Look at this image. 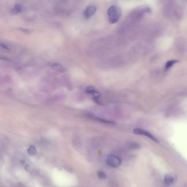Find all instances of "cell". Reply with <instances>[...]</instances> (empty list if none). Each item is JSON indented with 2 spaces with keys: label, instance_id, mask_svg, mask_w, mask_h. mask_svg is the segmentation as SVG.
Wrapping results in <instances>:
<instances>
[{
  "label": "cell",
  "instance_id": "cell-10",
  "mask_svg": "<svg viewBox=\"0 0 187 187\" xmlns=\"http://www.w3.org/2000/svg\"><path fill=\"white\" fill-rule=\"evenodd\" d=\"M97 176L100 179H104L106 178V175L104 172L102 171H99L97 172Z\"/></svg>",
  "mask_w": 187,
  "mask_h": 187
},
{
  "label": "cell",
  "instance_id": "cell-11",
  "mask_svg": "<svg viewBox=\"0 0 187 187\" xmlns=\"http://www.w3.org/2000/svg\"><path fill=\"white\" fill-rule=\"evenodd\" d=\"M21 10V6H19V5H17L15 6L14 9V11L15 12L18 13Z\"/></svg>",
  "mask_w": 187,
  "mask_h": 187
},
{
  "label": "cell",
  "instance_id": "cell-8",
  "mask_svg": "<svg viewBox=\"0 0 187 187\" xmlns=\"http://www.w3.org/2000/svg\"><path fill=\"white\" fill-rule=\"evenodd\" d=\"M129 147L132 150H138L140 147V145L137 143L135 142L130 143L129 145Z\"/></svg>",
  "mask_w": 187,
  "mask_h": 187
},
{
  "label": "cell",
  "instance_id": "cell-4",
  "mask_svg": "<svg viewBox=\"0 0 187 187\" xmlns=\"http://www.w3.org/2000/svg\"><path fill=\"white\" fill-rule=\"evenodd\" d=\"M96 10L97 8L96 6L93 5L88 6L84 11V17L86 19H89L95 14Z\"/></svg>",
  "mask_w": 187,
  "mask_h": 187
},
{
  "label": "cell",
  "instance_id": "cell-2",
  "mask_svg": "<svg viewBox=\"0 0 187 187\" xmlns=\"http://www.w3.org/2000/svg\"><path fill=\"white\" fill-rule=\"evenodd\" d=\"M106 163L110 167L117 168L121 164V159L119 157L114 155H109L107 157Z\"/></svg>",
  "mask_w": 187,
  "mask_h": 187
},
{
  "label": "cell",
  "instance_id": "cell-7",
  "mask_svg": "<svg viewBox=\"0 0 187 187\" xmlns=\"http://www.w3.org/2000/svg\"><path fill=\"white\" fill-rule=\"evenodd\" d=\"M174 181V178L170 175H166L164 177V182L165 184L167 185H171L173 184Z\"/></svg>",
  "mask_w": 187,
  "mask_h": 187
},
{
  "label": "cell",
  "instance_id": "cell-9",
  "mask_svg": "<svg viewBox=\"0 0 187 187\" xmlns=\"http://www.w3.org/2000/svg\"><path fill=\"white\" fill-rule=\"evenodd\" d=\"M28 153L30 155H34L36 153V148L33 146H31L28 150Z\"/></svg>",
  "mask_w": 187,
  "mask_h": 187
},
{
  "label": "cell",
  "instance_id": "cell-3",
  "mask_svg": "<svg viewBox=\"0 0 187 187\" xmlns=\"http://www.w3.org/2000/svg\"><path fill=\"white\" fill-rule=\"evenodd\" d=\"M133 132L136 135H143L146 136L147 137H149V138L151 139L155 142H159V140L148 131L144 130L141 129L136 128L133 130Z\"/></svg>",
  "mask_w": 187,
  "mask_h": 187
},
{
  "label": "cell",
  "instance_id": "cell-1",
  "mask_svg": "<svg viewBox=\"0 0 187 187\" xmlns=\"http://www.w3.org/2000/svg\"><path fill=\"white\" fill-rule=\"evenodd\" d=\"M107 14L109 22L111 24L117 23L121 17V11L119 6L113 5L109 8L107 10Z\"/></svg>",
  "mask_w": 187,
  "mask_h": 187
},
{
  "label": "cell",
  "instance_id": "cell-6",
  "mask_svg": "<svg viewBox=\"0 0 187 187\" xmlns=\"http://www.w3.org/2000/svg\"><path fill=\"white\" fill-rule=\"evenodd\" d=\"M88 117L90 119H94L95 120L97 121L102 122L106 124H113L115 123L113 121H110L106 120V119H103L98 117L95 116L93 115L88 114Z\"/></svg>",
  "mask_w": 187,
  "mask_h": 187
},
{
  "label": "cell",
  "instance_id": "cell-5",
  "mask_svg": "<svg viewBox=\"0 0 187 187\" xmlns=\"http://www.w3.org/2000/svg\"><path fill=\"white\" fill-rule=\"evenodd\" d=\"M52 68L58 72L64 73L65 72L66 69L62 65L58 63H54L51 65Z\"/></svg>",
  "mask_w": 187,
  "mask_h": 187
}]
</instances>
